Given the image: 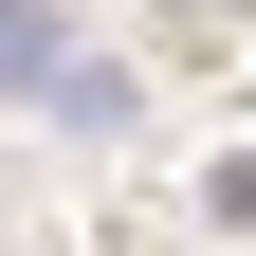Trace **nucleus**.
Listing matches in <instances>:
<instances>
[{"label": "nucleus", "mask_w": 256, "mask_h": 256, "mask_svg": "<svg viewBox=\"0 0 256 256\" xmlns=\"http://www.w3.org/2000/svg\"><path fill=\"white\" fill-rule=\"evenodd\" d=\"M0 92H55L74 128H128V74H110V55H74L37 0H0Z\"/></svg>", "instance_id": "1"}]
</instances>
